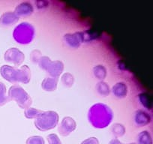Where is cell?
<instances>
[{"mask_svg":"<svg viewBox=\"0 0 153 144\" xmlns=\"http://www.w3.org/2000/svg\"><path fill=\"white\" fill-rule=\"evenodd\" d=\"M113 113L109 106L103 103H97L89 108L88 120L89 123L95 128H107L111 123Z\"/></svg>","mask_w":153,"mask_h":144,"instance_id":"1","label":"cell"},{"mask_svg":"<svg viewBox=\"0 0 153 144\" xmlns=\"http://www.w3.org/2000/svg\"><path fill=\"white\" fill-rule=\"evenodd\" d=\"M59 117L56 111H42L35 121V125L41 131L52 130L58 125Z\"/></svg>","mask_w":153,"mask_h":144,"instance_id":"2","label":"cell"},{"mask_svg":"<svg viewBox=\"0 0 153 144\" xmlns=\"http://www.w3.org/2000/svg\"><path fill=\"white\" fill-rule=\"evenodd\" d=\"M35 36V28L30 23L23 22L17 25L13 32L14 39L20 45L31 43Z\"/></svg>","mask_w":153,"mask_h":144,"instance_id":"3","label":"cell"},{"mask_svg":"<svg viewBox=\"0 0 153 144\" xmlns=\"http://www.w3.org/2000/svg\"><path fill=\"white\" fill-rule=\"evenodd\" d=\"M8 97L11 101H16L17 105L22 109H27L32 104V99L30 95L22 86L14 85L8 90Z\"/></svg>","mask_w":153,"mask_h":144,"instance_id":"4","label":"cell"},{"mask_svg":"<svg viewBox=\"0 0 153 144\" xmlns=\"http://www.w3.org/2000/svg\"><path fill=\"white\" fill-rule=\"evenodd\" d=\"M4 59L8 62L15 65H20L25 59L24 53L16 48H11L7 50L4 55Z\"/></svg>","mask_w":153,"mask_h":144,"instance_id":"5","label":"cell"},{"mask_svg":"<svg viewBox=\"0 0 153 144\" xmlns=\"http://www.w3.org/2000/svg\"><path fill=\"white\" fill-rule=\"evenodd\" d=\"M76 128V123L73 118L66 117L63 118L58 128V131L60 135L67 137L74 131Z\"/></svg>","mask_w":153,"mask_h":144,"instance_id":"6","label":"cell"},{"mask_svg":"<svg viewBox=\"0 0 153 144\" xmlns=\"http://www.w3.org/2000/svg\"><path fill=\"white\" fill-rule=\"evenodd\" d=\"M0 74L1 76L7 81L11 83H17V74H18V69L15 68L11 65H4L0 68Z\"/></svg>","mask_w":153,"mask_h":144,"instance_id":"7","label":"cell"},{"mask_svg":"<svg viewBox=\"0 0 153 144\" xmlns=\"http://www.w3.org/2000/svg\"><path fill=\"white\" fill-rule=\"evenodd\" d=\"M65 43L68 45L70 48L73 49H77L80 48L81 44L83 43V37L82 32H74V33L65 34L63 37Z\"/></svg>","mask_w":153,"mask_h":144,"instance_id":"8","label":"cell"},{"mask_svg":"<svg viewBox=\"0 0 153 144\" xmlns=\"http://www.w3.org/2000/svg\"><path fill=\"white\" fill-rule=\"evenodd\" d=\"M64 71V63L59 60L51 61L46 71L52 77L58 78Z\"/></svg>","mask_w":153,"mask_h":144,"instance_id":"9","label":"cell"},{"mask_svg":"<svg viewBox=\"0 0 153 144\" xmlns=\"http://www.w3.org/2000/svg\"><path fill=\"white\" fill-rule=\"evenodd\" d=\"M134 122L138 127H143L149 124L151 122V117L143 110H138L134 114Z\"/></svg>","mask_w":153,"mask_h":144,"instance_id":"10","label":"cell"},{"mask_svg":"<svg viewBox=\"0 0 153 144\" xmlns=\"http://www.w3.org/2000/svg\"><path fill=\"white\" fill-rule=\"evenodd\" d=\"M34 8L31 3L28 2H22L19 4L14 10V13L17 17H28L33 13Z\"/></svg>","mask_w":153,"mask_h":144,"instance_id":"11","label":"cell"},{"mask_svg":"<svg viewBox=\"0 0 153 144\" xmlns=\"http://www.w3.org/2000/svg\"><path fill=\"white\" fill-rule=\"evenodd\" d=\"M19 17L12 11H8L2 14L0 17V25L2 26H10L18 22Z\"/></svg>","mask_w":153,"mask_h":144,"instance_id":"12","label":"cell"},{"mask_svg":"<svg viewBox=\"0 0 153 144\" xmlns=\"http://www.w3.org/2000/svg\"><path fill=\"white\" fill-rule=\"evenodd\" d=\"M31 80V70L29 67L26 65L22 66L18 69V74H17V81L18 83L27 84Z\"/></svg>","mask_w":153,"mask_h":144,"instance_id":"13","label":"cell"},{"mask_svg":"<svg viewBox=\"0 0 153 144\" xmlns=\"http://www.w3.org/2000/svg\"><path fill=\"white\" fill-rule=\"evenodd\" d=\"M113 95L119 98H124L128 95L127 85L123 82H119L116 83L112 88Z\"/></svg>","mask_w":153,"mask_h":144,"instance_id":"14","label":"cell"},{"mask_svg":"<svg viewBox=\"0 0 153 144\" xmlns=\"http://www.w3.org/2000/svg\"><path fill=\"white\" fill-rule=\"evenodd\" d=\"M58 78L46 77L42 82V88L46 92H53L57 89Z\"/></svg>","mask_w":153,"mask_h":144,"instance_id":"15","label":"cell"},{"mask_svg":"<svg viewBox=\"0 0 153 144\" xmlns=\"http://www.w3.org/2000/svg\"><path fill=\"white\" fill-rule=\"evenodd\" d=\"M138 144H152V138L148 131H143L137 135Z\"/></svg>","mask_w":153,"mask_h":144,"instance_id":"16","label":"cell"},{"mask_svg":"<svg viewBox=\"0 0 153 144\" xmlns=\"http://www.w3.org/2000/svg\"><path fill=\"white\" fill-rule=\"evenodd\" d=\"M96 90L98 93L104 97H107L110 93V88L109 85L104 81H100L96 85Z\"/></svg>","mask_w":153,"mask_h":144,"instance_id":"17","label":"cell"},{"mask_svg":"<svg viewBox=\"0 0 153 144\" xmlns=\"http://www.w3.org/2000/svg\"><path fill=\"white\" fill-rule=\"evenodd\" d=\"M92 71H93V74L95 77L98 80H104L107 76V69L104 65H98L95 66Z\"/></svg>","mask_w":153,"mask_h":144,"instance_id":"18","label":"cell"},{"mask_svg":"<svg viewBox=\"0 0 153 144\" xmlns=\"http://www.w3.org/2000/svg\"><path fill=\"white\" fill-rule=\"evenodd\" d=\"M11 101L8 95H7V89L5 83L0 82V107L6 104Z\"/></svg>","mask_w":153,"mask_h":144,"instance_id":"19","label":"cell"},{"mask_svg":"<svg viewBox=\"0 0 153 144\" xmlns=\"http://www.w3.org/2000/svg\"><path fill=\"white\" fill-rule=\"evenodd\" d=\"M111 131L113 134L117 137H123L126 134V128L121 123H115L113 125L111 128Z\"/></svg>","mask_w":153,"mask_h":144,"instance_id":"20","label":"cell"},{"mask_svg":"<svg viewBox=\"0 0 153 144\" xmlns=\"http://www.w3.org/2000/svg\"><path fill=\"white\" fill-rule=\"evenodd\" d=\"M139 101H140L141 104L147 110H151L152 108V101L150 97L145 92L140 93L138 95Z\"/></svg>","mask_w":153,"mask_h":144,"instance_id":"21","label":"cell"},{"mask_svg":"<svg viewBox=\"0 0 153 144\" xmlns=\"http://www.w3.org/2000/svg\"><path fill=\"white\" fill-rule=\"evenodd\" d=\"M61 82L65 87H71L74 83V77L71 73H64L62 75Z\"/></svg>","mask_w":153,"mask_h":144,"instance_id":"22","label":"cell"},{"mask_svg":"<svg viewBox=\"0 0 153 144\" xmlns=\"http://www.w3.org/2000/svg\"><path fill=\"white\" fill-rule=\"evenodd\" d=\"M42 111L41 110L36 109L34 107H29L27 109L25 110L24 116L26 118L32 120V119H36L38 116L42 114Z\"/></svg>","mask_w":153,"mask_h":144,"instance_id":"23","label":"cell"},{"mask_svg":"<svg viewBox=\"0 0 153 144\" xmlns=\"http://www.w3.org/2000/svg\"><path fill=\"white\" fill-rule=\"evenodd\" d=\"M51 61H52V60H51L48 56H42L41 57L40 59H39V61H38V65H39V67H40L42 70L46 71L47 69H48V66H49L50 63H51Z\"/></svg>","mask_w":153,"mask_h":144,"instance_id":"24","label":"cell"},{"mask_svg":"<svg viewBox=\"0 0 153 144\" xmlns=\"http://www.w3.org/2000/svg\"><path fill=\"white\" fill-rule=\"evenodd\" d=\"M26 144H45V141L41 136H32L26 140Z\"/></svg>","mask_w":153,"mask_h":144,"instance_id":"25","label":"cell"},{"mask_svg":"<svg viewBox=\"0 0 153 144\" xmlns=\"http://www.w3.org/2000/svg\"><path fill=\"white\" fill-rule=\"evenodd\" d=\"M47 140H48L49 144H62L60 141L59 137L56 134H51L48 135Z\"/></svg>","mask_w":153,"mask_h":144,"instance_id":"26","label":"cell"},{"mask_svg":"<svg viewBox=\"0 0 153 144\" xmlns=\"http://www.w3.org/2000/svg\"><path fill=\"white\" fill-rule=\"evenodd\" d=\"M42 56V53L38 50H34L30 54V59L34 63H38Z\"/></svg>","mask_w":153,"mask_h":144,"instance_id":"27","label":"cell"},{"mask_svg":"<svg viewBox=\"0 0 153 144\" xmlns=\"http://www.w3.org/2000/svg\"><path fill=\"white\" fill-rule=\"evenodd\" d=\"M80 144H99V140L95 137H92L83 140Z\"/></svg>","mask_w":153,"mask_h":144,"instance_id":"28","label":"cell"},{"mask_svg":"<svg viewBox=\"0 0 153 144\" xmlns=\"http://www.w3.org/2000/svg\"><path fill=\"white\" fill-rule=\"evenodd\" d=\"M109 144H123V143L120 142V140L116 139V138H115V139L111 140L110 141V143H109Z\"/></svg>","mask_w":153,"mask_h":144,"instance_id":"29","label":"cell"},{"mask_svg":"<svg viewBox=\"0 0 153 144\" xmlns=\"http://www.w3.org/2000/svg\"><path fill=\"white\" fill-rule=\"evenodd\" d=\"M129 144H137L136 143H129Z\"/></svg>","mask_w":153,"mask_h":144,"instance_id":"30","label":"cell"}]
</instances>
